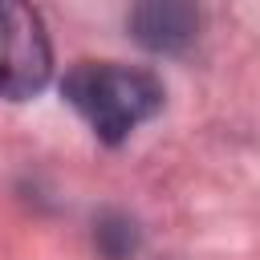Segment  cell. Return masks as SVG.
<instances>
[{"label":"cell","mask_w":260,"mask_h":260,"mask_svg":"<svg viewBox=\"0 0 260 260\" xmlns=\"http://www.w3.org/2000/svg\"><path fill=\"white\" fill-rule=\"evenodd\" d=\"M126 28L150 53H183L199 32V8L195 4H179V0L134 4L130 16H126Z\"/></svg>","instance_id":"obj_3"},{"label":"cell","mask_w":260,"mask_h":260,"mask_svg":"<svg viewBox=\"0 0 260 260\" xmlns=\"http://www.w3.org/2000/svg\"><path fill=\"white\" fill-rule=\"evenodd\" d=\"M61 98L77 110V118L93 130L102 146H122L142 122H150L167 89L150 69L122 61H77L61 77Z\"/></svg>","instance_id":"obj_1"},{"label":"cell","mask_w":260,"mask_h":260,"mask_svg":"<svg viewBox=\"0 0 260 260\" xmlns=\"http://www.w3.org/2000/svg\"><path fill=\"white\" fill-rule=\"evenodd\" d=\"M93 244L106 260H130L142 248V228L126 211H102L93 223Z\"/></svg>","instance_id":"obj_4"},{"label":"cell","mask_w":260,"mask_h":260,"mask_svg":"<svg viewBox=\"0 0 260 260\" xmlns=\"http://www.w3.org/2000/svg\"><path fill=\"white\" fill-rule=\"evenodd\" d=\"M53 77V49L37 8L0 4V98L28 102Z\"/></svg>","instance_id":"obj_2"}]
</instances>
